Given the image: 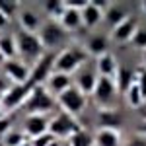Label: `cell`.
<instances>
[{"instance_id":"35","label":"cell","mask_w":146,"mask_h":146,"mask_svg":"<svg viewBox=\"0 0 146 146\" xmlns=\"http://www.w3.org/2000/svg\"><path fill=\"white\" fill-rule=\"evenodd\" d=\"M49 146H60V140H58V138H55V140H53Z\"/></svg>"},{"instance_id":"8","label":"cell","mask_w":146,"mask_h":146,"mask_svg":"<svg viewBox=\"0 0 146 146\" xmlns=\"http://www.w3.org/2000/svg\"><path fill=\"white\" fill-rule=\"evenodd\" d=\"M4 76L10 80L12 84H27L29 82V74H31V66L27 62H23L22 58H10L2 64Z\"/></svg>"},{"instance_id":"36","label":"cell","mask_w":146,"mask_h":146,"mask_svg":"<svg viewBox=\"0 0 146 146\" xmlns=\"http://www.w3.org/2000/svg\"><path fill=\"white\" fill-rule=\"evenodd\" d=\"M60 146H72V144H70V140H60Z\"/></svg>"},{"instance_id":"7","label":"cell","mask_w":146,"mask_h":146,"mask_svg":"<svg viewBox=\"0 0 146 146\" xmlns=\"http://www.w3.org/2000/svg\"><path fill=\"white\" fill-rule=\"evenodd\" d=\"M53 62H55V53H43L39 56V60L31 64V74H29V86L37 88V86H45L47 78L53 74Z\"/></svg>"},{"instance_id":"6","label":"cell","mask_w":146,"mask_h":146,"mask_svg":"<svg viewBox=\"0 0 146 146\" xmlns=\"http://www.w3.org/2000/svg\"><path fill=\"white\" fill-rule=\"evenodd\" d=\"M56 103L60 105V109L64 113L72 115V117H78V115H82L84 109H86V96L72 84L66 92H62V94L56 98Z\"/></svg>"},{"instance_id":"16","label":"cell","mask_w":146,"mask_h":146,"mask_svg":"<svg viewBox=\"0 0 146 146\" xmlns=\"http://www.w3.org/2000/svg\"><path fill=\"white\" fill-rule=\"evenodd\" d=\"M96 70H98V76H105V78H115L117 70H119V64H117V58L111 51L105 53V55L98 56L96 60Z\"/></svg>"},{"instance_id":"2","label":"cell","mask_w":146,"mask_h":146,"mask_svg":"<svg viewBox=\"0 0 146 146\" xmlns=\"http://www.w3.org/2000/svg\"><path fill=\"white\" fill-rule=\"evenodd\" d=\"M55 105L56 100L47 92L45 86H37L27 96V100L23 103V109L27 111V115H47L55 109Z\"/></svg>"},{"instance_id":"30","label":"cell","mask_w":146,"mask_h":146,"mask_svg":"<svg viewBox=\"0 0 146 146\" xmlns=\"http://www.w3.org/2000/svg\"><path fill=\"white\" fill-rule=\"evenodd\" d=\"M131 43H133L136 49L146 51V27H138V31H136L135 37L131 39Z\"/></svg>"},{"instance_id":"21","label":"cell","mask_w":146,"mask_h":146,"mask_svg":"<svg viewBox=\"0 0 146 146\" xmlns=\"http://www.w3.org/2000/svg\"><path fill=\"white\" fill-rule=\"evenodd\" d=\"M82 14V23H84V27H96V25H100L103 22V12L100 8H96L94 4H92V0L84 6V10L80 12Z\"/></svg>"},{"instance_id":"23","label":"cell","mask_w":146,"mask_h":146,"mask_svg":"<svg viewBox=\"0 0 146 146\" xmlns=\"http://www.w3.org/2000/svg\"><path fill=\"white\" fill-rule=\"evenodd\" d=\"M0 53L4 55L6 60L16 58V55H18V45H16V35L14 33L0 35Z\"/></svg>"},{"instance_id":"33","label":"cell","mask_w":146,"mask_h":146,"mask_svg":"<svg viewBox=\"0 0 146 146\" xmlns=\"http://www.w3.org/2000/svg\"><path fill=\"white\" fill-rule=\"evenodd\" d=\"M12 86H14V84H12L10 80L6 78L4 74H0V98H2V96H4V94H6L8 90H10Z\"/></svg>"},{"instance_id":"31","label":"cell","mask_w":146,"mask_h":146,"mask_svg":"<svg viewBox=\"0 0 146 146\" xmlns=\"http://www.w3.org/2000/svg\"><path fill=\"white\" fill-rule=\"evenodd\" d=\"M135 84L138 86V90L142 94V98L146 100V66L138 72V76H135Z\"/></svg>"},{"instance_id":"4","label":"cell","mask_w":146,"mask_h":146,"mask_svg":"<svg viewBox=\"0 0 146 146\" xmlns=\"http://www.w3.org/2000/svg\"><path fill=\"white\" fill-rule=\"evenodd\" d=\"M37 35H39V41H41L43 49H47L49 53H55L66 41V31L62 29V25L58 22H53V20L43 23L41 29L37 31Z\"/></svg>"},{"instance_id":"24","label":"cell","mask_w":146,"mask_h":146,"mask_svg":"<svg viewBox=\"0 0 146 146\" xmlns=\"http://www.w3.org/2000/svg\"><path fill=\"white\" fill-rule=\"evenodd\" d=\"M68 140H70L72 146H94V135L88 133V131H84V129H80L78 133L72 135Z\"/></svg>"},{"instance_id":"32","label":"cell","mask_w":146,"mask_h":146,"mask_svg":"<svg viewBox=\"0 0 146 146\" xmlns=\"http://www.w3.org/2000/svg\"><path fill=\"white\" fill-rule=\"evenodd\" d=\"M53 140H55V136L51 135V133H45V135L33 138V140H31V146H49Z\"/></svg>"},{"instance_id":"28","label":"cell","mask_w":146,"mask_h":146,"mask_svg":"<svg viewBox=\"0 0 146 146\" xmlns=\"http://www.w3.org/2000/svg\"><path fill=\"white\" fill-rule=\"evenodd\" d=\"M20 10V2H12V0H0V12L10 20L16 12Z\"/></svg>"},{"instance_id":"13","label":"cell","mask_w":146,"mask_h":146,"mask_svg":"<svg viewBox=\"0 0 146 146\" xmlns=\"http://www.w3.org/2000/svg\"><path fill=\"white\" fill-rule=\"evenodd\" d=\"M138 27H140L138 22H136L133 16H129V18H125L117 27H113L111 39H113V41H117V43H129V41L135 37V33L138 31Z\"/></svg>"},{"instance_id":"5","label":"cell","mask_w":146,"mask_h":146,"mask_svg":"<svg viewBox=\"0 0 146 146\" xmlns=\"http://www.w3.org/2000/svg\"><path fill=\"white\" fill-rule=\"evenodd\" d=\"M80 129L82 127L78 125L76 117H72V115H68L64 111L56 113L55 117L49 119V133L58 140H68L72 135H76Z\"/></svg>"},{"instance_id":"18","label":"cell","mask_w":146,"mask_h":146,"mask_svg":"<svg viewBox=\"0 0 146 146\" xmlns=\"http://www.w3.org/2000/svg\"><path fill=\"white\" fill-rule=\"evenodd\" d=\"M119 131L111 127H101L94 135V146H119Z\"/></svg>"},{"instance_id":"38","label":"cell","mask_w":146,"mask_h":146,"mask_svg":"<svg viewBox=\"0 0 146 146\" xmlns=\"http://www.w3.org/2000/svg\"><path fill=\"white\" fill-rule=\"evenodd\" d=\"M140 8H142V12L146 14V2H142V6H140Z\"/></svg>"},{"instance_id":"26","label":"cell","mask_w":146,"mask_h":146,"mask_svg":"<svg viewBox=\"0 0 146 146\" xmlns=\"http://www.w3.org/2000/svg\"><path fill=\"white\" fill-rule=\"evenodd\" d=\"M125 98H127V101H129L131 107H140L142 101H144V98H142V94H140V90H138L136 84H133L129 90L125 92Z\"/></svg>"},{"instance_id":"25","label":"cell","mask_w":146,"mask_h":146,"mask_svg":"<svg viewBox=\"0 0 146 146\" xmlns=\"http://www.w3.org/2000/svg\"><path fill=\"white\" fill-rule=\"evenodd\" d=\"M43 8H45L47 16H51V18H53V22H58V20H60V16H62V12L66 10L64 2H56V0H53V2H47Z\"/></svg>"},{"instance_id":"29","label":"cell","mask_w":146,"mask_h":146,"mask_svg":"<svg viewBox=\"0 0 146 146\" xmlns=\"http://www.w3.org/2000/svg\"><path fill=\"white\" fill-rule=\"evenodd\" d=\"M101 119H107L105 123H101V127H111V129H117L119 123H121V117L117 115V111H101Z\"/></svg>"},{"instance_id":"10","label":"cell","mask_w":146,"mask_h":146,"mask_svg":"<svg viewBox=\"0 0 146 146\" xmlns=\"http://www.w3.org/2000/svg\"><path fill=\"white\" fill-rule=\"evenodd\" d=\"M98 70H96V66H84L80 68L78 72H76V80H74V86L78 88L84 96H92L94 94V90H96V84H98Z\"/></svg>"},{"instance_id":"22","label":"cell","mask_w":146,"mask_h":146,"mask_svg":"<svg viewBox=\"0 0 146 146\" xmlns=\"http://www.w3.org/2000/svg\"><path fill=\"white\" fill-rule=\"evenodd\" d=\"M135 84V72L131 68H119L115 74V86L119 94H125L131 86Z\"/></svg>"},{"instance_id":"37","label":"cell","mask_w":146,"mask_h":146,"mask_svg":"<svg viewBox=\"0 0 146 146\" xmlns=\"http://www.w3.org/2000/svg\"><path fill=\"white\" fill-rule=\"evenodd\" d=\"M4 62H6V58H4V55H2V53H0V64H4Z\"/></svg>"},{"instance_id":"11","label":"cell","mask_w":146,"mask_h":146,"mask_svg":"<svg viewBox=\"0 0 146 146\" xmlns=\"http://www.w3.org/2000/svg\"><path fill=\"white\" fill-rule=\"evenodd\" d=\"M117 94L119 92H117V86H115V78H105V76L98 78L96 90H94V100L100 105H109L115 100Z\"/></svg>"},{"instance_id":"34","label":"cell","mask_w":146,"mask_h":146,"mask_svg":"<svg viewBox=\"0 0 146 146\" xmlns=\"http://www.w3.org/2000/svg\"><path fill=\"white\" fill-rule=\"evenodd\" d=\"M8 22H10V20H8V18H6V16L0 12V29H4V27L8 25Z\"/></svg>"},{"instance_id":"27","label":"cell","mask_w":146,"mask_h":146,"mask_svg":"<svg viewBox=\"0 0 146 146\" xmlns=\"http://www.w3.org/2000/svg\"><path fill=\"white\" fill-rule=\"evenodd\" d=\"M23 142H27L23 131H10L4 135V146H22Z\"/></svg>"},{"instance_id":"40","label":"cell","mask_w":146,"mask_h":146,"mask_svg":"<svg viewBox=\"0 0 146 146\" xmlns=\"http://www.w3.org/2000/svg\"><path fill=\"white\" fill-rule=\"evenodd\" d=\"M144 131H146V125H144Z\"/></svg>"},{"instance_id":"39","label":"cell","mask_w":146,"mask_h":146,"mask_svg":"<svg viewBox=\"0 0 146 146\" xmlns=\"http://www.w3.org/2000/svg\"><path fill=\"white\" fill-rule=\"evenodd\" d=\"M144 64H146V51H144Z\"/></svg>"},{"instance_id":"14","label":"cell","mask_w":146,"mask_h":146,"mask_svg":"<svg viewBox=\"0 0 146 146\" xmlns=\"http://www.w3.org/2000/svg\"><path fill=\"white\" fill-rule=\"evenodd\" d=\"M86 53L88 56H101L105 53H109V35L107 33H92L86 39Z\"/></svg>"},{"instance_id":"17","label":"cell","mask_w":146,"mask_h":146,"mask_svg":"<svg viewBox=\"0 0 146 146\" xmlns=\"http://www.w3.org/2000/svg\"><path fill=\"white\" fill-rule=\"evenodd\" d=\"M18 18H20V25H22L23 31H27V33H37L39 29H41V18H39V14L35 10H29V8H23L20 10L18 14Z\"/></svg>"},{"instance_id":"20","label":"cell","mask_w":146,"mask_h":146,"mask_svg":"<svg viewBox=\"0 0 146 146\" xmlns=\"http://www.w3.org/2000/svg\"><path fill=\"white\" fill-rule=\"evenodd\" d=\"M58 23L62 25V29H64L66 33H68V31H76V29H80V27H84L80 10H72V8H66V10L62 12V16H60Z\"/></svg>"},{"instance_id":"9","label":"cell","mask_w":146,"mask_h":146,"mask_svg":"<svg viewBox=\"0 0 146 146\" xmlns=\"http://www.w3.org/2000/svg\"><path fill=\"white\" fill-rule=\"evenodd\" d=\"M31 90H33V88H31L29 84H14L10 90L0 98V105H2V109L12 111V109H16V107L23 105L25 100H27V96L31 94Z\"/></svg>"},{"instance_id":"3","label":"cell","mask_w":146,"mask_h":146,"mask_svg":"<svg viewBox=\"0 0 146 146\" xmlns=\"http://www.w3.org/2000/svg\"><path fill=\"white\" fill-rule=\"evenodd\" d=\"M16 45H18V55L22 56V60H31V62H37L39 60V56L43 55V45H41V41H39V35L37 33H27V31H23L20 29L18 33H16Z\"/></svg>"},{"instance_id":"15","label":"cell","mask_w":146,"mask_h":146,"mask_svg":"<svg viewBox=\"0 0 146 146\" xmlns=\"http://www.w3.org/2000/svg\"><path fill=\"white\" fill-rule=\"evenodd\" d=\"M74 82H72V78L68 76V74H62V72H53L49 78H47V82H45V88H47V92L53 96V98H58L62 92H66L70 86H72Z\"/></svg>"},{"instance_id":"1","label":"cell","mask_w":146,"mask_h":146,"mask_svg":"<svg viewBox=\"0 0 146 146\" xmlns=\"http://www.w3.org/2000/svg\"><path fill=\"white\" fill-rule=\"evenodd\" d=\"M88 62V53L84 47H68L64 51H58L55 55L53 62V72H62V74H74Z\"/></svg>"},{"instance_id":"19","label":"cell","mask_w":146,"mask_h":146,"mask_svg":"<svg viewBox=\"0 0 146 146\" xmlns=\"http://www.w3.org/2000/svg\"><path fill=\"white\" fill-rule=\"evenodd\" d=\"M129 16H131V14H129V8H127L125 4H119V2L109 4V8L103 12V20L109 23L111 27H117V25L123 22L125 18H129Z\"/></svg>"},{"instance_id":"12","label":"cell","mask_w":146,"mask_h":146,"mask_svg":"<svg viewBox=\"0 0 146 146\" xmlns=\"http://www.w3.org/2000/svg\"><path fill=\"white\" fill-rule=\"evenodd\" d=\"M49 119L51 117H47V115H25L22 131L25 133V136H29L33 140L37 136L49 133Z\"/></svg>"}]
</instances>
